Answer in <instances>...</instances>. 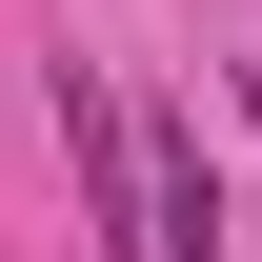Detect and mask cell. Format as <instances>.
I'll return each instance as SVG.
<instances>
[]
</instances>
